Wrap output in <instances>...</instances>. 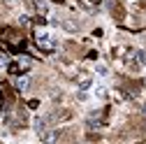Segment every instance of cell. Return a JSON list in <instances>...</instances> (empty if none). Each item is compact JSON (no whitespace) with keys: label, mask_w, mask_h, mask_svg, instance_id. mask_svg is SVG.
Wrapping results in <instances>:
<instances>
[{"label":"cell","mask_w":146,"mask_h":144,"mask_svg":"<svg viewBox=\"0 0 146 144\" xmlns=\"http://www.w3.org/2000/svg\"><path fill=\"white\" fill-rule=\"evenodd\" d=\"M28 77H19V81H16V88H19V91H26V88H28Z\"/></svg>","instance_id":"52a82bcc"},{"label":"cell","mask_w":146,"mask_h":144,"mask_svg":"<svg viewBox=\"0 0 146 144\" xmlns=\"http://www.w3.org/2000/svg\"><path fill=\"white\" fill-rule=\"evenodd\" d=\"M90 86H93V79L86 77V79H81V81H79V91H88Z\"/></svg>","instance_id":"277c9868"},{"label":"cell","mask_w":146,"mask_h":144,"mask_svg":"<svg viewBox=\"0 0 146 144\" xmlns=\"http://www.w3.org/2000/svg\"><path fill=\"white\" fill-rule=\"evenodd\" d=\"M35 7H37L40 14H49V5L44 3V0H37V3H35Z\"/></svg>","instance_id":"5b68a950"},{"label":"cell","mask_w":146,"mask_h":144,"mask_svg":"<svg viewBox=\"0 0 146 144\" xmlns=\"http://www.w3.org/2000/svg\"><path fill=\"white\" fill-rule=\"evenodd\" d=\"M95 95H98V98H104V95H107V91H104V86H98V88H95Z\"/></svg>","instance_id":"8fae6325"},{"label":"cell","mask_w":146,"mask_h":144,"mask_svg":"<svg viewBox=\"0 0 146 144\" xmlns=\"http://www.w3.org/2000/svg\"><path fill=\"white\" fill-rule=\"evenodd\" d=\"M35 130L40 135H44L46 133V119H35Z\"/></svg>","instance_id":"7a4b0ae2"},{"label":"cell","mask_w":146,"mask_h":144,"mask_svg":"<svg viewBox=\"0 0 146 144\" xmlns=\"http://www.w3.org/2000/svg\"><path fill=\"white\" fill-rule=\"evenodd\" d=\"M135 58H137V63H139V65H146V51H144V49L135 51Z\"/></svg>","instance_id":"8992f818"},{"label":"cell","mask_w":146,"mask_h":144,"mask_svg":"<svg viewBox=\"0 0 146 144\" xmlns=\"http://www.w3.org/2000/svg\"><path fill=\"white\" fill-rule=\"evenodd\" d=\"M93 3H95V5H100V3H102V0H93Z\"/></svg>","instance_id":"9a60e30c"},{"label":"cell","mask_w":146,"mask_h":144,"mask_svg":"<svg viewBox=\"0 0 146 144\" xmlns=\"http://www.w3.org/2000/svg\"><path fill=\"white\" fill-rule=\"evenodd\" d=\"M3 93H5V86H0V109H5V98H3Z\"/></svg>","instance_id":"7c38bea8"},{"label":"cell","mask_w":146,"mask_h":144,"mask_svg":"<svg viewBox=\"0 0 146 144\" xmlns=\"http://www.w3.org/2000/svg\"><path fill=\"white\" fill-rule=\"evenodd\" d=\"M3 33H5V30H3V28H0V35H3Z\"/></svg>","instance_id":"2e32d148"},{"label":"cell","mask_w":146,"mask_h":144,"mask_svg":"<svg viewBox=\"0 0 146 144\" xmlns=\"http://www.w3.org/2000/svg\"><path fill=\"white\" fill-rule=\"evenodd\" d=\"M19 23H23V26H28V23H30V16H26V14H21V16H19Z\"/></svg>","instance_id":"4fadbf2b"},{"label":"cell","mask_w":146,"mask_h":144,"mask_svg":"<svg viewBox=\"0 0 146 144\" xmlns=\"http://www.w3.org/2000/svg\"><path fill=\"white\" fill-rule=\"evenodd\" d=\"M60 26H63L65 30H77V26H74V23H72V21H63Z\"/></svg>","instance_id":"30bf717a"},{"label":"cell","mask_w":146,"mask_h":144,"mask_svg":"<svg viewBox=\"0 0 146 144\" xmlns=\"http://www.w3.org/2000/svg\"><path fill=\"white\" fill-rule=\"evenodd\" d=\"M7 70L12 72V75H19V72H21V67H19V63H9V65H7Z\"/></svg>","instance_id":"ba28073f"},{"label":"cell","mask_w":146,"mask_h":144,"mask_svg":"<svg viewBox=\"0 0 146 144\" xmlns=\"http://www.w3.org/2000/svg\"><path fill=\"white\" fill-rule=\"evenodd\" d=\"M98 75H100V77H107V75H109V67H107V65H98Z\"/></svg>","instance_id":"9c48e42d"},{"label":"cell","mask_w":146,"mask_h":144,"mask_svg":"<svg viewBox=\"0 0 146 144\" xmlns=\"http://www.w3.org/2000/svg\"><path fill=\"white\" fill-rule=\"evenodd\" d=\"M42 139H44V144H56V142H58V133H56V130L44 133V135H42Z\"/></svg>","instance_id":"6da1fadb"},{"label":"cell","mask_w":146,"mask_h":144,"mask_svg":"<svg viewBox=\"0 0 146 144\" xmlns=\"http://www.w3.org/2000/svg\"><path fill=\"white\" fill-rule=\"evenodd\" d=\"M5 63H7V61H5V56H0V67H5Z\"/></svg>","instance_id":"5bb4252c"},{"label":"cell","mask_w":146,"mask_h":144,"mask_svg":"<svg viewBox=\"0 0 146 144\" xmlns=\"http://www.w3.org/2000/svg\"><path fill=\"white\" fill-rule=\"evenodd\" d=\"M37 42L40 44H53V40L49 37V33H37Z\"/></svg>","instance_id":"3957f363"}]
</instances>
